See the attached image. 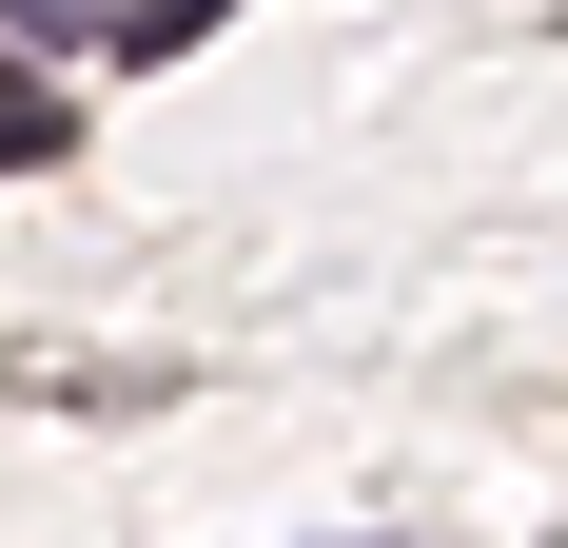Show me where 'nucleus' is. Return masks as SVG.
I'll return each instance as SVG.
<instances>
[{
  "mask_svg": "<svg viewBox=\"0 0 568 548\" xmlns=\"http://www.w3.org/2000/svg\"><path fill=\"white\" fill-rule=\"evenodd\" d=\"M59 138H79V99H59V79H0V176H20V158H59Z\"/></svg>",
  "mask_w": 568,
  "mask_h": 548,
  "instance_id": "nucleus-2",
  "label": "nucleus"
},
{
  "mask_svg": "<svg viewBox=\"0 0 568 548\" xmlns=\"http://www.w3.org/2000/svg\"><path fill=\"white\" fill-rule=\"evenodd\" d=\"M216 20H235V0H118L99 59H176V40H216Z\"/></svg>",
  "mask_w": 568,
  "mask_h": 548,
  "instance_id": "nucleus-1",
  "label": "nucleus"
}]
</instances>
